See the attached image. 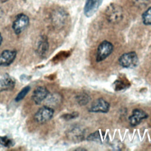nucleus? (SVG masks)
Returning a JSON list of instances; mask_svg holds the SVG:
<instances>
[{"instance_id":"1","label":"nucleus","mask_w":151,"mask_h":151,"mask_svg":"<svg viewBox=\"0 0 151 151\" xmlns=\"http://www.w3.org/2000/svg\"><path fill=\"white\" fill-rule=\"evenodd\" d=\"M105 15L107 21L113 24L119 22L123 18V12L122 8L114 3L109 4L106 9Z\"/></svg>"},{"instance_id":"7","label":"nucleus","mask_w":151,"mask_h":151,"mask_svg":"<svg viewBox=\"0 0 151 151\" xmlns=\"http://www.w3.org/2000/svg\"><path fill=\"white\" fill-rule=\"evenodd\" d=\"M17 56V52L14 50H6L0 54V67H6L11 64Z\"/></svg>"},{"instance_id":"11","label":"nucleus","mask_w":151,"mask_h":151,"mask_svg":"<svg viewBox=\"0 0 151 151\" xmlns=\"http://www.w3.org/2000/svg\"><path fill=\"white\" fill-rule=\"evenodd\" d=\"M48 42L47 37L41 36L37 43L36 52L40 57H44L48 50Z\"/></svg>"},{"instance_id":"15","label":"nucleus","mask_w":151,"mask_h":151,"mask_svg":"<svg viewBox=\"0 0 151 151\" xmlns=\"http://www.w3.org/2000/svg\"><path fill=\"white\" fill-rule=\"evenodd\" d=\"M142 21L145 25H151V6L143 13Z\"/></svg>"},{"instance_id":"12","label":"nucleus","mask_w":151,"mask_h":151,"mask_svg":"<svg viewBox=\"0 0 151 151\" xmlns=\"http://www.w3.org/2000/svg\"><path fill=\"white\" fill-rule=\"evenodd\" d=\"M15 86V80L8 74H5L0 80V88L3 90L12 89Z\"/></svg>"},{"instance_id":"5","label":"nucleus","mask_w":151,"mask_h":151,"mask_svg":"<svg viewBox=\"0 0 151 151\" xmlns=\"http://www.w3.org/2000/svg\"><path fill=\"white\" fill-rule=\"evenodd\" d=\"M29 18L24 14H20L15 18L12 24V28L14 32L18 35L20 34L28 25Z\"/></svg>"},{"instance_id":"2","label":"nucleus","mask_w":151,"mask_h":151,"mask_svg":"<svg viewBox=\"0 0 151 151\" xmlns=\"http://www.w3.org/2000/svg\"><path fill=\"white\" fill-rule=\"evenodd\" d=\"M119 62L123 67L132 68L138 65L139 58L135 52L131 51L122 55L119 59Z\"/></svg>"},{"instance_id":"19","label":"nucleus","mask_w":151,"mask_h":151,"mask_svg":"<svg viewBox=\"0 0 151 151\" xmlns=\"http://www.w3.org/2000/svg\"><path fill=\"white\" fill-rule=\"evenodd\" d=\"M133 4L139 8H145L149 4L150 0H132Z\"/></svg>"},{"instance_id":"4","label":"nucleus","mask_w":151,"mask_h":151,"mask_svg":"<svg viewBox=\"0 0 151 151\" xmlns=\"http://www.w3.org/2000/svg\"><path fill=\"white\" fill-rule=\"evenodd\" d=\"M54 110L48 106L40 108L34 115V120L39 123H44L49 121L53 116Z\"/></svg>"},{"instance_id":"23","label":"nucleus","mask_w":151,"mask_h":151,"mask_svg":"<svg viewBox=\"0 0 151 151\" xmlns=\"http://www.w3.org/2000/svg\"><path fill=\"white\" fill-rule=\"evenodd\" d=\"M8 0H0V2H6V1H8Z\"/></svg>"},{"instance_id":"14","label":"nucleus","mask_w":151,"mask_h":151,"mask_svg":"<svg viewBox=\"0 0 151 151\" xmlns=\"http://www.w3.org/2000/svg\"><path fill=\"white\" fill-rule=\"evenodd\" d=\"M113 86L115 90L120 91L127 88L130 86V84L129 83L127 80L120 79L116 80L113 84Z\"/></svg>"},{"instance_id":"18","label":"nucleus","mask_w":151,"mask_h":151,"mask_svg":"<svg viewBox=\"0 0 151 151\" xmlns=\"http://www.w3.org/2000/svg\"><path fill=\"white\" fill-rule=\"evenodd\" d=\"M0 145L5 147H11L13 144V141L7 136H0Z\"/></svg>"},{"instance_id":"8","label":"nucleus","mask_w":151,"mask_h":151,"mask_svg":"<svg viewBox=\"0 0 151 151\" xmlns=\"http://www.w3.org/2000/svg\"><path fill=\"white\" fill-rule=\"evenodd\" d=\"M109 103L103 99L100 98L95 100L92 103L89 108V111L91 112L106 113L109 111Z\"/></svg>"},{"instance_id":"17","label":"nucleus","mask_w":151,"mask_h":151,"mask_svg":"<svg viewBox=\"0 0 151 151\" xmlns=\"http://www.w3.org/2000/svg\"><path fill=\"white\" fill-rule=\"evenodd\" d=\"M90 97L86 94H81L77 96V101L80 105H86L88 103Z\"/></svg>"},{"instance_id":"10","label":"nucleus","mask_w":151,"mask_h":151,"mask_svg":"<svg viewBox=\"0 0 151 151\" xmlns=\"http://www.w3.org/2000/svg\"><path fill=\"white\" fill-rule=\"evenodd\" d=\"M147 114L140 109L133 110L132 115L129 117V122L132 126L138 125L143 119L147 118Z\"/></svg>"},{"instance_id":"21","label":"nucleus","mask_w":151,"mask_h":151,"mask_svg":"<svg viewBox=\"0 0 151 151\" xmlns=\"http://www.w3.org/2000/svg\"><path fill=\"white\" fill-rule=\"evenodd\" d=\"M100 139V135L98 133V132H96L95 133L91 134L88 137V140H97Z\"/></svg>"},{"instance_id":"22","label":"nucleus","mask_w":151,"mask_h":151,"mask_svg":"<svg viewBox=\"0 0 151 151\" xmlns=\"http://www.w3.org/2000/svg\"><path fill=\"white\" fill-rule=\"evenodd\" d=\"M2 41V35H1V34L0 33V45H1Z\"/></svg>"},{"instance_id":"3","label":"nucleus","mask_w":151,"mask_h":151,"mask_svg":"<svg viewBox=\"0 0 151 151\" xmlns=\"http://www.w3.org/2000/svg\"><path fill=\"white\" fill-rule=\"evenodd\" d=\"M113 46L111 42L107 41H103L99 45L97 50L96 61H101L109 56L112 52Z\"/></svg>"},{"instance_id":"16","label":"nucleus","mask_w":151,"mask_h":151,"mask_svg":"<svg viewBox=\"0 0 151 151\" xmlns=\"http://www.w3.org/2000/svg\"><path fill=\"white\" fill-rule=\"evenodd\" d=\"M29 90H30L29 86H26V87H24L20 91V92L17 94V97H15V101H19L21 100H22L25 97V96L27 94V93L29 92Z\"/></svg>"},{"instance_id":"6","label":"nucleus","mask_w":151,"mask_h":151,"mask_svg":"<svg viewBox=\"0 0 151 151\" xmlns=\"http://www.w3.org/2000/svg\"><path fill=\"white\" fill-rule=\"evenodd\" d=\"M103 0H86L84 7V14L87 17L93 16L102 4Z\"/></svg>"},{"instance_id":"13","label":"nucleus","mask_w":151,"mask_h":151,"mask_svg":"<svg viewBox=\"0 0 151 151\" xmlns=\"http://www.w3.org/2000/svg\"><path fill=\"white\" fill-rule=\"evenodd\" d=\"M68 136L72 140H77L78 142L83 139L84 137L83 131L78 128H74L71 129L68 132Z\"/></svg>"},{"instance_id":"20","label":"nucleus","mask_w":151,"mask_h":151,"mask_svg":"<svg viewBox=\"0 0 151 151\" xmlns=\"http://www.w3.org/2000/svg\"><path fill=\"white\" fill-rule=\"evenodd\" d=\"M78 116V113L77 112H73L71 113H68V114H66L65 115L63 116L64 119H66V120H70L72 119H74L76 117H77Z\"/></svg>"},{"instance_id":"9","label":"nucleus","mask_w":151,"mask_h":151,"mask_svg":"<svg viewBox=\"0 0 151 151\" xmlns=\"http://www.w3.org/2000/svg\"><path fill=\"white\" fill-rule=\"evenodd\" d=\"M48 95V91L47 88L44 86H39L34 90L32 99L36 104H40L47 97Z\"/></svg>"}]
</instances>
